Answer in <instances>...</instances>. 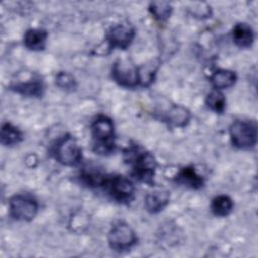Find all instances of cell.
I'll return each instance as SVG.
<instances>
[{
    "label": "cell",
    "instance_id": "13",
    "mask_svg": "<svg viewBox=\"0 0 258 258\" xmlns=\"http://www.w3.org/2000/svg\"><path fill=\"white\" fill-rule=\"evenodd\" d=\"M161 120L170 127H185L190 120V112L181 105H172L161 117Z\"/></svg>",
    "mask_w": 258,
    "mask_h": 258
},
{
    "label": "cell",
    "instance_id": "9",
    "mask_svg": "<svg viewBox=\"0 0 258 258\" xmlns=\"http://www.w3.org/2000/svg\"><path fill=\"white\" fill-rule=\"evenodd\" d=\"M135 37V28L129 23H118L111 26L105 35L107 49H126Z\"/></svg>",
    "mask_w": 258,
    "mask_h": 258
},
{
    "label": "cell",
    "instance_id": "23",
    "mask_svg": "<svg viewBox=\"0 0 258 258\" xmlns=\"http://www.w3.org/2000/svg\"><path fill=\"white\" fill-rule=\"evenodd\" d=\"M187 9L194 17H197L200 19L208 18L211 15V7L204 2L192 3L191 7L187 8Z\"/></svg>",
    "mask_w": 258,
    "mask_h": 258
},
{
    "label": "cell",
    "instance_id": "12",
    "mask_svg": "<svg viewBox=\"0 0 258 258\" xmlns=\"http://www.w3.org/2000/svg\"><path fill=\"white\" fill-rule=\"evenodd\" d=\"M169 191L164 188H154L148 191L144 198V206L150 214L161 212L169 203Z\"/></svg>",
    "mask_w": 258,
    "mask_h": 258
},
{
    "label": "cell",
    "instance_id": "10",
    "mask_svg": "<svg viewBox=\"0 0 258 258\" xmlns=\"http://www.w3.org/2000/svg\"><path fill=\"white\" fill-rule=\"evenodd\" d=\"M9 89L19 95L29 98H39L44 93V83L42 79L36 75H32L25 81L19 80L12 82Z\"/></svg>",
    "mask_w": 258,
    "mask_h": 258
},
{
    "label": "cell",
    "instance_id": "11",
    "mask_svg": "<svg viewBox=\"0 0 258 258\" xmlns=\"http://www.w3.org/2000/svg\"><path fill=\"white\" fill-rule=\"evenodd\" d=\"M173 181L190 189H200L205 184L204 176L200 174L192 165L181 167L174 175Z\"/></svg>",
    "mask_w": 258,
    "mask_h": 258
},
{
    "label": "cell",
    "instance_id": "1",
    "mask_svg": "<svg viewBox=\"0 0 258 258\" xmlns=\"http://www.w3.org/2000/svg\"><path fill=\"white\" fill-rule=\"evenodd\" d=\"M125 162L131 170V175L144 183L152 186L157 167L156 160L151 152L137 143H130L123 150Z\"/></svg>",
    "mask_w": 258,
    "mask_h": 258
},
{
    "label": "cell",
    "instance_id": "18",
    "mask_svg": "<svg viewBox=\"0 0 258 258\" xmlns=\"http://www.w3.org/2000/svg\"><path fill=\"white\" fill-rule=\"evenodd\" d=\"M22 140L23 133L18 127L14 126L9 122L2 124L0 133L1 144H3L4 146H13L20 143Z\"/></svg>",
    "mask_w": 258,
    "mask_h": 258
},
{
    "label": "cell",
    "instance_id": "19",
    "mask_svg": "<svg viewBox=\"0 0 258 258\" xmlns=\"http://www.w3.org/2000/svg\"><path fill=\"white\" fill-rule=\"evenodd\" d=\"M234 209L233 200L226 195H219L212 200L211 210L217 217H227Z\"/></svg>",
    "mask_w": 258,
    "mask_h": 258
},
{
    "label": "cell",
    "instance_id": "8",
    "mask_svg": "<svg viewBox=\"0 0 258 258\" xmlns=\"http://www.w3.org/2000/svg\"><path fill=\"white\" fill-rule=\"evenodd\" d=\"M111 76L114 82L127 89H134L140 86L139 68L129 59H118L114 62Z\"/></svg>",
    "mask_w": 258,
    "mask_h": 258
},
{
    "label": "cell",
    "instance_id": "4",
    "mask_svg": "<svg viewBox=\"0 0 258 258\" xmlns=\"http://www.w3.org/2000/svg\"><path fill=\"white\" fill-rule=\"evenodd\" d=\"M230 139L238 149L249 150L257 143V124L252 120H236L229 128Z\"/></svg>",
    "mask_w": 258,
    "mask_h": 258
},
{
    "label": "cell",
    "instance_id": "6",
    "mask_svg": "<svg viewBox=\"0 0 258 258\" xmlns=\"http://www.w3.org/2000/svg\"><path fill=\"white\" fill-rule=\"evenodd\" d=\"M107 239L109 247L116 252L130 250L138 240L135 231L124 221H118L112 225Z\"/></svg>",
    "mask_w": 258,
    "mask_h": 258
},
{
    "label": "cell",
    "instance_id": "2",
    "mask_svg": "<svg viewBox=\"0 0 258 258\" xmlns=\"http://www.w3.org/2000/svg\"><path fill=\"white\" fill-rule=\"evenodd\" d=\"M92 148L100 155H108L115 151V126L112 119L100 114L91 124Z\"/></svg>",
    "mask_w": 258,
    "mask_h": 258
},
{
    "label": "cell",
    "instance_id": "7",
    "mask_svg": "<svg viewBox=\"0 0 258 258\" xmlns=\"http://www.w3.org/2000/svg\"><path fill=\"white\" fill-rule=\"evenodd\" d=\"M9 214L20 222L32 221L38 212L37 201L28 194H16L9 199Z\"/></svg>",
    "mask_w": 258,
    "mask_h": 258
},
{
    "label": "cell",
    "instance_id": "20",
    "mask_svg": "<svg viewBox=\"0 0 258 258\" xmlns=\"http://www.w3.org/2000/svg\"><path fill=\"white\" fill-rule=\"evenodd\" d=\"M148 10L155 20L158 22H165L172 14L173 7L167 1H153L149 3Z\"/></svg>",
    "mask_w": 258,
    "mask_h": 258
},
{
    "label": "cell",
    "instance_id": "15",
    "mask_svg": "<svg viewBox=\"0 0 258 258\" xmlns=\"http://www.w3.org/2000/svg\"><path fill=\"white\" fill-rule=\"evenodd\" d=\"M47 31L43 28H29L23 35V44L26 48L39 51L43 50L47 41Z\"/></svg>",
    "mask_w": 258,
    "mask_h": 258
},
{
    "label": "cell",
    "instance_id": "16",
    "mask_svg": "<svg viewBox=\"0 0 258 258\" xmlns=\"http://www.w3.org/2000/svg\"><path fill=\"white\" fill-rule=\"evenodd\" d=\"M80 180L87 186L92 188H103L108 174L101 171L97 167L87 166L80 172Z\"/></svg>",
    "mask_w": 258,
    "mask_h": 258
},
{
    "label": "cell",
    "instance_id": "17",
    "mask_svg": "<svg viewBox=\"0 0 258 258\" xmlns=\"http://www.w3.org/2000/svg\"><path fill=\"white\" fill-rule=\"evenodd\" d=\"M209 80L215 90L221 91L234 86L237 81V75L227 69H218L211 74Z\"/></svg>",
    "mask_w": 258,
    "mask_h": 258
},
{
    "label": "cell",
    "instance_id": "3",
    "mask_svg": "<svg viewBox=\"0 0 258 258\" xmlns=\"http://www.w3.org/2000/svg\"><path fill=\"white\" fill-rule=\"evenodd\" d=\"M50 152L58 163L66 166H76L82 161V148L70 133L57 138L51 145Z\"/></svg>",
    "mask_w": 258,
    "mask_h": 258
},
{
    "label": "cell",
    "instance_id": "21",
    "mask_svg": "<svg viewBox=\"0 0 258 258\" xmlns=\"http://www.w3.org/2000/svg\"><path fill=\"white\" fill-rule=\"evenodd\" d=\"M207 107L217 114L224 113L226 109V98L220 90L211 91L206 97Z\"/></svg>",
    "mask_w": 258,
    "mask_h": 258
},
{
    "label": "cell",
    "instance_id": "5",
    "mask_svg": "<svg viewBox=\"0 0 258 258\" xmlns=\"http://www.w3.org/2000/svg\"><path fill=\"white\" fill-rule=\"evenodd\" d=\"M102 189L119 204H130L135 196L134 183L121 174L108 175Z\"/></svg>",
    "mask_w": 258,
    "mask_h": 258
},
{
    "label": "cell",
    "instance_id": "22",
    "mask_svg": "<svg viewBox=\"0 0 258 258\" xmlns=\"http://www.w3.org/2000/svg\"><path fill=\"white\" fill-rule=\"evenodd\" d=\"M55 84L66 91H73L77 88L76 79L68 72H59L55 77Z\"/></svg>",
    "mask_w": 258,
    "mask_h": 258
},
{
    "label": "cell",
    "instance_id": "14",
    "mask_svg": "<svg viewBox=\"0 0 258 258\" xmlns=\"http://www.w3.org/2000/svg\"><path fill=\"white\" fill-rule=\"evenodd\" d=\"M231 35L235 45L240 48L251 47L255 39V34L252 27L245 22L236 23L232 28Z\"/></svg>",
    "mask_w": 258,
    "mask_h": 258
}]
</instances>
